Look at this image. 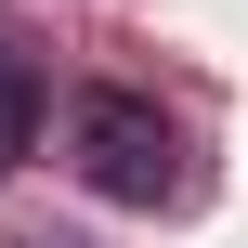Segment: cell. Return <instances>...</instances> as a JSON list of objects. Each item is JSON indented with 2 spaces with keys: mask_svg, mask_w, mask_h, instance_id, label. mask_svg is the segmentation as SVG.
I'll return each instance as SVG.
<instances>
[{
  "mask_svg": "<svg viewBox=\"0 0 248 248\" xmlns=\"http://www.w3.org/2000/svg\"><path fill=\"white\" fill-rule=\"evenodd\" d=\"M78 170H92L105 196H131V209H157V196L183 183L170 118H157V105H131V92H92V105H78Z\"/></svg>",
  "mask_w": 248,
  "mask_h": 248,
  "instance_id": "1",
  "label": "cell"
},
{
  "mask_svg": "<svg viewBox=\"0 0 248 248\" xmlns=\"http://www.w3.org/2000/svg\"><path fill=\"white\" fill-rule=\"evenodd\" d=\"M26 131H39V78H26L13 52H0V170L26 157Z\"/></svg>",
  "mask_w": 248,
  "mask_h": 248,
  "instance_id": "2",
  "label": "cell"
}]
</instances>
